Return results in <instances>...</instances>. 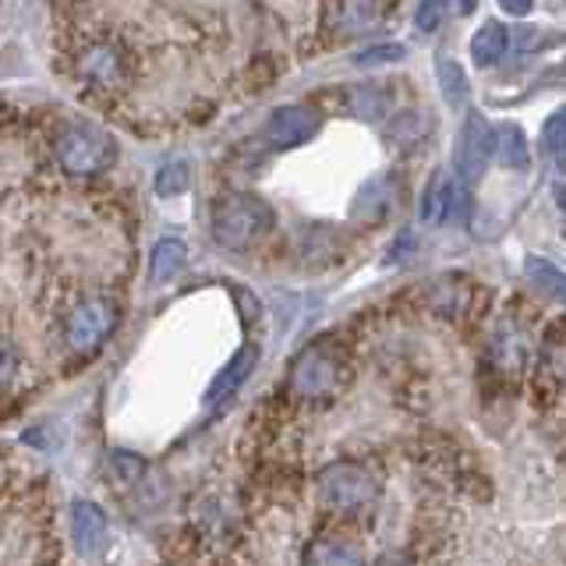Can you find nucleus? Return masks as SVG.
Masks as SVG:
<instances>
[{
  "label": "nucleus",
  "instance_id": "nucleus-17",
  "mask_svg": "<svg viewBox=\"0 0 566 566\" xmlns=\"http://www.w3.org/2000/svg\"><path fill=\"white\" fill-rule=\"evenodd\" d=\"M191 185V167L188 159H174V164H164L156 174V191L164 195V199H174V195H185Z\"/></svg>",
  "mask_w": 566,
  "mask_h": 566
},
{
  "label": "nucleus",
  "instance_id": "nucleus-23",
  "mask_svg": "<svg viewBox=\"0 0 566 566\" xmlns=\"http://www.w3.org/2000/svg\"><path fill=\"white\" fill-rule=\"evenodd\" d=\"M111 468H114V474H120V478H138V474H142V460H138L135 453H114V457H111Z\"/></svg>",
  "mask_w": 566,
  "mask_h": 566
},
{
  "label": "nucleus",
  "instance_id": "nucleus-22",
  "mask_svg": "<svg viewBox=\"0 0 566 566\" xmlns=\"http://www.w3.org/2000/svg\"><path fill=\"white\" fill-rule=\"evenodd\" d=\"M14 365H18V354L11 347V340L4 333H0V386H4L11 376H14Z\"/></svg>",
  "mask_w": 566,
  "mask_h": 566
},
{
  "label": "nucleus",
  "instance_id": "nucleus-10",
  "mask_svg": "<svg viewBox=\"0 0 566 566\" xmlns=\"http://www.w3.org/2000/svg\"><path fill=\"white\" fill-rule=\"evenodd\" d=\"M492 153L503 167H513V170H527V164H531L527 138L517 124H500V128H492Z\"/></svg>",
  "mask_w": 566,
  "mask_h": 566
},
{
  "label": "nucleus",
  "instance_id": "nucleus-20",
  "mask_svg": "<svg viewBox=\"0 0 566 566\" xmlns=\"http://www.w3.org/2000/svg\"><path fill=\"white\" fill-rule=\"evenodd\" d=\"M542 149L556 159V164H563V114H553L545 120L542 128Z\"/></svg>",
  "mask_w": 566,
  "mask_h": 566
},
{
  "label": "nucleus",
  "instance_id": "nucleus-5",
  "mask_svg": "<svg viewBox=\"0 0 566 566\" xmlns=\"http://www.w3.org/2000/svg\"><path fill=\"white\" fill-rule=\"evenodd\" d=\"M117 326V305L111 297H85L82 305L67 315V344L75 350H96L111 329Z\"/></svg>",
  "mask_w": 566,
  "mask_h": 566
},
{
  "label": "nucleus",
  "instance_id": "nucleus-2",
  "mask_svg": "<svg viewBox=\"0 0 566 566\" xmlns=\"http://www.w3.org/2000/svg\"><path fill=\"white\" fill-rule=\"evenodd\" d=\"M315 485L318 500L333 513H340V517H358V513L371 510V503L379 500V482L371 478V471L361 464H350V460H336V464L323 468Z\"/></svg>",
  "mask_w": 566,
  "mask_h": 566
},
{
  "label": "nucleus",
  "instance_id": "nucleus-7",
  "mask_svg": "<svg viewBox=\"0 0 566 566\" xmlns=\"http://www.w3.org/2000/svg\"><path fill=\"white\" fill-rule=\"evenodd\" d=\"M318 132V114L308 106H280L273 117L265 120V142L276 149H294L312 142Z\"/></svg>",
  "mask_w": 566,
  "mask_h": 566
},
{
  "label": "nucleus",
  "instance_id": "nucleus-25",
  "mask_svg": "<svg viewBox=\"0 0 566 566\" xmlns=\"http://www.w3.org/2000/svg\"><path fill=\"white\" fill-rule=\"evenodd\" d=\"M457 8H460V14H471L478 8V0H457Z\"/></svg>",
  "mask_w": 566,
  "mask_h": 566
},
{
  "label": "nucleus",
  "instance_id": "nucleus-4",
  "mask_svg": "<svg viewBox=\"0 0 566 566\" xmlns=\"http://www.w3.org/2000/svg\"><path fill=\"white\" fill-rule=\"evenodd\" d=\"M340 376H344V368L336 361V354H329L326 347H308L291 371V389H294V397L315 403L340 389Z\"/></svg>",
  "mask_w": 566,
  "mask_h": 566
},
{
  "label": "nucleus",
  "instance_id": "nucleus-16",
  "mask_svg": "<svg viewBox=\"0 0 566 566\" xmlns=\"http://www.w3.org/2000/svg\"><path fill=\"white\" fill-rule=\"evenodd\" d=\"M450 206H453L450 177H447V174H436V177H432V185L424 188V199H421V220H424V223H439V220L450 212Z\"/></svg>",
  "mask_w": 566,
  "mask_h": 566
},
{
  "label": "nucleus",
  "instance_id": "nucleus-8",
  "mask_svg": "<svg viewBox=\"0 0 566 566\" xmlns=\"http://www.w3.org/2000/svg\"><path fill=\"white\" fill-rule=\"evenodd\" d=\"M71 535H75V545L85 548V553H93L106 542V513L88 503V500H78L71 506Z\"/></svg>",
  "mask_w": 566,
  "mask_h": 566
},
{
  "label": "nucleus",
  "instance_id": "nucleus-11",
  "mask_svg": "<svg viewBox=\"0 0 566 566\" xmlns=\"http://www.w3.org/2000/svg\"><path fill=\"white\" fill-rule=\"evenodd\" d=\"M82 75L99 88H114L120 82V53L111 46L88 50L82 57Z\"/></svg>",
  "mask_w": 566,
  "mask_h": 566
},
{
  "label": "nucleus",
  "instance_id": "nucleus-6",
  "mask_svg": "<svg viewBox=\"0 0 566 566\" xmlns=\"http://www.w3.org/2000/svg\"><path fill=\"white\" fill-rule=\"evenodd\" d=\"M492 156V124L482 114H468L457 142V177L464 185H478Z\"/></svg>",
  "mask_w": 566,
  "mask_h": 566
},
{
  "label": "nucleus",
  "instance_id": "nucleus-19",
  "mask_svg": "<svg viewBox=\"0 0 566 566\" xmlns=\"http://www.w3.org/2000/svg\"><path fill=\"white\" fill-rule=\"evenodd\" d=\"M447 18V0H421L418 11H415V22L421 32H436Z\"/></svg>",
  "mask_w": 566,
  "mask_h": 566
},
{
  "label": "nucleus",
  "instance_id": "nucleus-14",
  "mask_svg": "<svg viewBox=\"0 0 566 566\" xmlns=\"http://www.w3.org/2000/svg\"><path fill=\"white\" fill-rule=\"evenodd\" d=\"M305 566H365L361 553L347 542H312Z\"/></svg>",
  "mask_w": 566,
  "mask_h": 566
},
{
  "label": "nucleus",
  "instance_id": "nucleus-3",
  "mask_svg": "<svg viewBox=\"0 0 566 566\" xmlns=\"http://www.w3.org/2000/svg\"><path fill=\"white\" fill-rule=\"evenodd\" d=\"M57 159L67 174L93 177L117 159V142L96 124H67L57 138Z\"/></svg>",
  "mask_w": 566,
  "mask_h": 566
},
{
  "label": "nucleus",
  "instance_id": "nucleus-9",
  "mask_svg": "<svg viewBox=\"0 0 566 566\" xmlns=\"http://www.w3.org/2000/svg\"><path fill=\"white\" fill-rule=\"evenodd\" d=\"M255 361H259V347L255 344H248V347H241L234 358H230V365L220 371L217 376V382L209 386V394H206V400L209 403H217V400H223V397H230L234 389L252 376V368H255Z\"/></svg>",
  "mask_w": 566,
  "mask_h": 566
},
{
  "label": "nucleus",
  "instance_id": "nucleus-21",
  "mask_svg": "<svg viewBox=\"0 0 566 566\" xmlns=\"http://www.w3.org/2000/svg\"><path fill=\"white\" fill-rule=\"evenodd\" d=\"M403 46H397V43H382V46H371V50H365V53H358V64L361 67H368V64H394V61H403Z\"/></svg>",
  "mask_w": 566,
  "mask_h": 566
},
{
  "label": "nucleus",
  "instance_id": "nucleus-13",
  "mask_svg": "<svg viewBox=\"0 0 566 566\" xmlns=\"http://www.w3.org/2000/svg\"><path fill=\"white\" fill-rule=\"evenodd\" d=\"M506 46H510V32L500 22H485L471 40V57H474V64L489 67V64H495L503 57Z\"/></svg>",
  "mask_w": 566,
  "mask_h": 566
},
{
  "label": "nucleus",
  "instance_id": "nucleus-18",
  "mask_svg": "<svg viewBox=\"0 0 566 566\" xmlns=\"http://www.w3.org/2000/svg\"><path fill=\"white\" fill-rule=\"evenodd\" d=\"M527 280L535 283V287L548 291L553 297H563V273L556 265H548L542 259H527Z\"/></svg>",
  "mask_w": 566,
  "mask_h": 566
},
{
  "label": "nucleus",
  "instance_id": "nucleus-26",
  "mask_svg": "<svg viewBox=\"0 0 566 566\" xmlns=\"http://www.w3.org/2000/svg\"><path fill=\"white\" fill-rule=\"evenodd\" d=\"M0 478H4V464H0Z\"/></svg>",
  "mask_w": 566,
  "mask_h": 566
},
{
  "label": "nucleus",
  "instance_id": "nucleus-15",
  "mask_svg": "<svg viewBox=\"0 0 566 566\" xmlns=\"http://www.w3.org/2000/svg\"><path fill=\"white\" fill-rule=\"evenodd\" d=\"M436 78H439V88H442V99H447L450 106H464L468 103V75L453 57H447V53H439V57H436Z\"/></svg>",
  "mask_w": 566,
  "mask_h": 566
},
{
  "label": "nucleus",
  "instance_id": "nucleus-12",
  "mask_svg": "<svg viewBox=\"0 0 566 566\" xmlns=\"http://www.w3.org/2000/svg\"><path fill=\"white\" fill-rule=\"evenodd\" d=\"M185 262H188V248L185 241H177V238H164L156 248H153V259H149V276L156 283H167L174 280L177 273L185 270Z\"/></svg>",
  "mask_w": 566,
  "mask_h": 566
},
{
  "label": "nucleus",
  "instance_id": "nucleus-24",
  "mask_svg": "<svg viewBox=\"0 0 566 566\" xmlns=\"http://www.w3.org/2000/svg\"><path fill=\"white\" fill-rule=\"evenodd\" d=\"M531 4H535V0H500V8H503L506 14H513V18L527 14V11H531Z\"/></svg>",
  "mask_w": 566,
  "mask_h": 566
},
{
  "label": "nucleus",
  "instance_id": "nucleus-1",
  "mask_svg": "<svg viewBox=\"0 0 566 566\" xmlns=\"http://www.w3.org/2000/svg\"><path fill=\"white\" fill-rule=\"evenodd\" d=\"M273 227V209L265 206L259 195H223L212 206V238H217L230 252H244V248L259 244Z\"/></svg>",
  "mask_w": 566,
  "mask_h": 566
}]
</instances>
